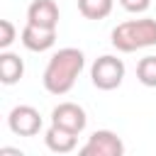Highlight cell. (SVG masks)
<instances>
[{"label":"cell","instance_id":"6da1fadb","mask_svg":"<svg viewBox=\"0 0 156 156\" xmlns=\"http://www.w3.org/2000/svg\"><path fill=\"white\" fill-rule=\"evenodd\" d=\"M85 66V56L80 49H73V46H66L61 51H56L49 63H46V71H44V88L51 93V95H63L73 88L76 78L80 76Z\"/></svg>","mask_w":156,"mask_h":156},{"label":"cell","instance_id":"7a4b0ae2","mask_svg":"<svg viewBox=\"0 0 156 156\" xmlns=\"http://www.w3.org/2000/svg\"><path fill=\"white\" fill-rule=\"evenodd\" d=\"M156 44V20H129L112 29V46L117 51H139Z\"/></svg>","mask_w":156,"mask_h":156},{"label":"cell","instance_id":"3957f363","mask_svg":"<svg viewBox=\"0 0 156 156\" xmlns=\"http://www.w3.org/2000/svg\"><path fill=\"white\" fill-rule=\"evenodd\" d=\"M90 78L93 85L100 90H115L119 88L122 78H124V63L117 56H100L95 58L93 68H90Z\"/></svg>","mask_w":156,"mask_h":156},{"label":"cell","instance_id":"277c9868","mask_svg":"<svg viewBox=\"0 0 156 156\" xmlns=\"http://www.w3.org/2000/svg\"><path fill=\"white\" fill-rule=\"evenodd\" d=\"M122 154H124V144L110 129L93 132L88 144L80 149V156H122Z\"/></svg>","mask_w":156,"mask_h":156},{"label":"cell","instance_id":"5b68a950","mask_svg":"<svg viewBox=\"0 0 156 156\" xmlns=\"http://www.w3.org/2000/svg\"><path fill=\"white\" fill-rule=\"evenodd\" d=\"M7 127L17 136H34L41 129V115L32 105H17L7 115Z\"/></svg>","mask_w":156,"mask_h":156},{"label":"cell","instance_id":"8992f818","mask_svg":"<svg viewBox=\"0 0 156 156\" xmlns=\"http://www.w3.org/2000/svg\"><path fill=\"white\" fill-rule=\"evenodd\" d=\"M51 124L61 127V129H68L73 134H80L88 124V117H85V110L76 102H61L51 110Z\"/></svg>","mask_w":156,"mask_h":156},{"label":"cell","instance_id":"52a82bcc","mask_svg":"<svg viewBox=\"0 0 156 156\" xmlns=\"http://www.w3.org/2000/svg\"><path fill=\"white\" fill-rule=\"evenodd\" d=\"M27 22L44 27V29H56L58 24V7L54 0H34L27 10Z\"/></svg>","mask_w":156,"mask_h":156},{"label":"cell","instance_id":"ba28073f","mask_svg":"<svg viewBox=\"0 0 156 156\" xmlns=\"http://www.w3.org/2000/svg\"><path fill=\"white\" fill-rule=\"evenodd\" d=\"M54 41H56V29H44V27L29 24V22L22 29V44L29 51H46L54 46Z\"/></svg>","mask_w":156,"mask_h":156},{"label":"cell","instance_id":"9c48e42d","mask_svg":"<svg viewBox=\"0 0 156 156\" xmlns=\"http://www.w3.org/2000/svg\"><path fill=\"white\" fill-rule=\"evenodd\" d=\"M76 136H78V134L51 124L49 132H46V136H44V141H46V146H49L51 151H56V154H68V151L76 149V141H78Z\"/></svg>","mask_w":156,"mask_h":156},{"label":"cell","instance_id":"30bf717a","mask_svg":"<svg viewBox=\"0 0 156 156\" xmlns=\"http://www.w3.org/2000/svg\"><path fill=\"white\" fill-rule=\"evenodd\" d=\"M22 73H24L22 58L17 54H12V51H2L0 54V80L5 85H12V83H17L22 78Z\"/></svg>","mask_w":156,"mask_h":156},{"label":"cell","instance_id":"8fae6325","mask_svg":"<svg viewBox=\"0 0 156 156\" xmlns=\"http://www.w3.org/2000/svg\"><path fill=\"white\" fill-rule=\"evenodd\" d=\"M78 10L88 20H102L112 12V0H78Z\"/></svg>","mask_w":156,"mask_h":156},{"label":"cell","instance_id":"7c38bea8","mask_svg":"<svg viewBox=\"0 0 156 156\" xmlns=\"http://www.w3.org/2000/svg\"><path fill=\"white\" fill-rule=\"evenodd\" d=\"M136 78L146 88H156V56H144L136 63Z\"/></svg>","mask_w":156,"mask_h":156},{"label":"cell","instance_id":"4fadbf2b","mask_svg":"<svg viewBox=\"0 0 156 156\" xmlns=\"http://www.w3.org/2000/svg\"><path fill=\"white\" fill-rule=\"evenodd\" d=\"M15 41V24L10 20H0V49H7Z\"/></svg>","mask_w":156,"mask_h":156},{"label":"cell","instance_id":"5bb4252c","mask_svg":"<svg viewBox=\"0 0 156 156\" xmlns=\"http://www.w3.org/2000/svg\"><path fill=\"white\" fill-rule=\"evenodd\" d=\"M119 2H122V7L127 12H144L151 5V0H119Z\"/></svg>","mask_w":156,"mask_h":156}]
</instances>
